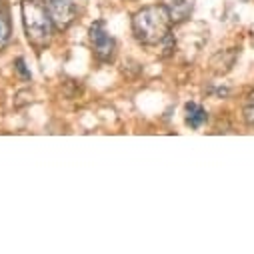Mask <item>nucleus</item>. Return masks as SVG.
<instances>
[{
  "mask_svg": "<svg viewBox=\"0 0 254 254\" xmlns=\"http://www.w3.org/2000/svg\"><path fill=\"white\" fill-rule=\"evenodd\" d=\"M170 12L166 6H146L132 18V32L144 44H160L170 34Z\"/></svg>",
  "mask_w": 254,
  "mask_h": 254,
  "instance_id": "nucleus-1",
  "label": "nucleus"
},
{
  "mask_svg": "<svg viewBox=\"0 0 254 254\" xmlns=\"http://www.w3.org/2000/svg\"><path fill=\"white\" fill-rule=\"evenodd\" d=\"M22 22H24L26 36L32 44L44 46L50 42L54 24L48 16V10L40 2H36V0H24L22 2Z\"/></svg>",
  "mask_w": 254,
  "mask_h": 254,
  "instance_id": "nucleus-2",
  "label": "nucleus"
},
{
  "mask_svg": "<svg viewBox=\"0 0 254 254\" xmlns=\"http://www.w3.org/2000/svg\"><path fill=\"white\" fill-rule=\"evenodd\" d=\"M46 10L58 30H66L76 18L74 0H46Z\"/></svg>",
  "mask_w": 254,
  "mask_h": 254,
  "instance_id": "nucleus-3",
  "label": "nucleus"
},
{
  "mask_svg": "<svg viewBox=\"0 0 254 254\" xmlns=\"http://www.w3.org/2000/svg\"><path fill=\"white\" fill-rule=\"evenodd\" d=\"M90 42H92L94 52H96V56L100 60H112L114 50H116V42L108 34L104 22H94L90 26Z\"/></svg>",
  "mask_w": 254,
  "mask_h": 254,
  "instance_id": "nucleus-4",
  "label": "nucleus"
},
{
  "mask_svg": "<svg viewBox=\"0 0 254 254\" xmlns=\"http://www.w3.org/2000/svg\"><path fill=\"white\" fill-rule=\"evenodd\" d=\"M172 22H184L190 14H192L194 8V0H168L166 4Z\"/></svg>",
  "mask_w": 254,
  "mask_h": 254,
  "instance_id": "nucleus-5",
  "label": "nucleus"
},
{
  "mask_svg": "<svg viewBox=\"0 0 254 254\" xmlns=\"http://www.w3.org/2000/svg\"><path fill=\"white\" fill-rule=\"evenodd\" d=\"M206 118H208V114L200 104H196V102L186 104V122L192 126V128H200V126L206 122Z\"/></svg>",
  "mask_w": 254,
  "mask_h": 254,
  "instance_id": "nucleus-6",
  "label": "nucleus"
},
{
  "mask_svg": "<svg viewBox=\"0 0 254 254\" xmlns=\"http://www.w3.org/2000/svg\"><path fill=\"white\" fill-rule=\"evenodd\" d=\"M10 38V22L6 18V14L0 12V48H2Z\"/></svg>",
  "mask_w": 254,
  "mask_h": 254,
  "instance_id": "nucleus-7",
  "label": "nucleus"
},
{
  "mask_svg": "<svg viewBox=\"0 0 254 254\" xmlns=\"http://www.w3.org/2000/svg\"><path fill=\"white\" fill-rule=\"evenodd\" d=\"M244 120L248 126H254V90L248 94V100L244 104Z\"/></svg>",
  "mask_w": 254,
  "mask_h": 254,
  "instance_id": "nucleus-8",
  "label": "nucleus"
},
{
  "mask_svg": "<svg viewBox=\"0 0 254 254\" xmlns=\"http://www.w3.org/2000/svg\"><path fill=\"white\" fill-rule=\"evenodd\" d=\"M16 70L22 74V78H24V80H30V72L26 70V66H24V60H22V58H16Z\"/></svg>",
  "mask_w": 254,
  "mask_h": 254,
  "instance_id": "nucleus-9",
  "label": "nucleus"
}]
</instances>
